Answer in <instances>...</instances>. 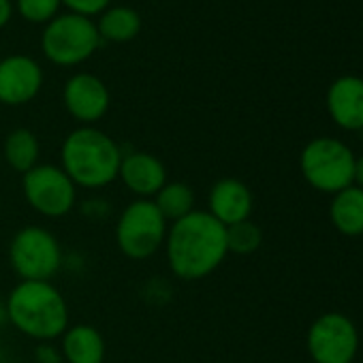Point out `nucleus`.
<instances>
[{
    "instance_id": "nucleus-2",
    "label": "nucleus",
    "mask_w": 363,
    "mask_h": 363,
    "mask_svg": "<svg viewBox=\"0 0 363 363\" xmlns=\"http://www.w3.org/2000/svg\"><path fill=\"white\" fill-rule=\"evenodd\" d=\"M62 162L73 184L99 189L118 177L122 156L120 147L105 133L96 128H77L62 145Z\"/></svg>"
},
{
    "instance_id": "nucleus-4",
    "label": "nucleus",
    "mask_w": 363,
    "mask_h": 363,
    "mask_svg": "<svg viewBox=\"0 0 363 363\" xmlns=\"http://www.w3.org/2000/svg\"><path fill=\"white\" fill-rule=\"evenodd\" d=\"M101 35L88 16L62 13L48 22L43 30V52L50 60L62 67L79 65L94 54Z\"/></svg>"
},
{
    "instance_id": "nucleus-18",
    "label": "nucleus",
    "mask_w": 363,
    "mask_h": 363,
    "mask_svg": "<svg viewBox=\"0 0 363 363\" xmlns=\"http://www.w3.org/2000/svg\"><path fill=\"white\" fill-rule=\"evenodd\" d=\"M5 158L16 171L28 173L30 169L37 167V158H39L37 137L28 128L13 130L5 141Z\"/></svg>"
},
{
    "instance_id": "nucleus-8",
    "label": "nucleus",
    "mask_w": 363,
    "mask_h": 363,
    "mask_svg": "<svg viewBox=\"0 0 363 363\" xmlns=\"http://www.w3.org/2000/svg\"><path fill=\"white\" fill-rule=\"evenodd\" d=\"M24 193L28 203L45 216H65L75 203V184L58 167H35L24 173Z\"/></svg>"
},
{
    "instance_id": "nucleus-17",
    "label": "nucleus",
    "mask_w": 363,
    "mask_h": 363,
    "mask_svg": "<svg viewBox=\"0 0 363 363\" xmlns=\"http://www.w3.org/2000/svg\"><path fill=\"white\" fill-rule=\"evenodd\" d=\"M96 28L109 41H130L141 28V18L130 7H111L101 16Z\"/></svg>"
},
{
    "instance_id": "nucleus-6",
    "label": "nucleus",
    "mask_w": 363,
    "mask_h": 363,
    "mask_svg": "<svg viewBox=\"0 0 363 363\" xmlns=\"http://www.w3.org/2000/svg\"><path fill=\"white\" fill-rule=\"evenodd\" d=\"M116 235L126 257L147 259L164 240V218L152 201H135L124 210Z\"/></svg>"
},
{
    "instance_id": "nucleus-20",
    "label": "nucleus",
    "mask_w": 363,
    "mask_h": 363,
    "mask_svg": "<svg viewBox=\"0 0 363 363\" xmlns=\"http://www.w3.org/2000/svg\"><path fill=\"white\" fill-rule=\"evenodd\" d=\"M225 231H227V250H233L238 255H250L261 246V229L250 220L229 225L225 227Z\"/></svg>"
},
{
    "instance_id": "nucleus-10",
    "label": "nucleus",
    "mask_w": 363,
    "mask_h": 363,
    "mask_svg": "<svg viewBox=\"0 0 363 363\" xmlns=\"http://www.w3.org/2000/svg\"><path fill=\"white\" fill-rule=\"evenodd\" d=\"M43 84V71L30 56H9L0 60V101L22 105L37 96Z\"/></svg>"
},
{
    "instance_id": "nucleus-9",
    "label": "nucleus",
    "mask_w": 363,
    "mask_h": 363,
    "mask_svg": "<svg viewBox=\"0 0 363 363\" xmlns=\"http://www.w3.org/2000/svg\"><path fill=\"white\" fill-rule=\"evenodd\" d=\"M357 342L354 325L342 314L320 316L308 333V348L316 363H350Z\"/></svg>"
},
{
    "instance_id": "nucleus-21",
    "label": "nucleus",
    "mask_w": 363,
    "mask_h": 363,
    "mask_svg": "<svg viewBox=\"0 0 363 363\" xmlns=\"http://www.w3.org/2000/svg\"><path fill=\"white\" fill-rule=\"evenodd\" d=\"M60 0H18L20 13L30 22H50L56 18Z\"/></svg>"
},
{
    "instance_id": "nucleus-3",
    "label": "nucleus",
    "mask_w": 363,
    "mask_h": 363,
    "mask_svg": "<svg viewBox=\"0 0 363 363\" xmlns=\"http://www.w3.org/2000/svg\"><path fill=\"white\" fill-rule=\"evenodd\" d=\"M7 310L11 323L37 340L60 335L69 323L67 303L50 282L24 280L13 289Z\"/></svg>"
},
{
    "instance_id": "nucleus-16",
    "label": "nucleus",
    "mask_w": 363,
    "mask_h": 363,
    "mask_svg": "<svg viewBox=\"0 0 363 363\" xmlns=\"http://www.w3.org/2000/svg\"><path fill=\"white\" fill-rule=\"evenodd\" d=\"M331 220L346 235L363 233V191L348 186L331 203Z\"/></svg>"
},
{
    "instance_id": "nucleus-5",
    "label": "nucleus",
    "mask_w": 363,
    "mask_h": 363,
    "mask_svg": "<svg viewBox=\"0 0 363 363\" xmlns=\"http://www.w3.org/2000/svg\"><path fill=\"white\" fill-rule=\"evenodd\" d=\"M301 171L314 189L340 193L352 184L354 158L344 143L323 137L306 145L301 154Z\"/></svg>"
},
{
    "instance_id": "nucleus-7",
    "label": "nucleus",
    "mask_w": 363,
    "mask_h": 363,
    "mask_svg": "<svg viewBox=\"0 0 363 363\" xmlns=\"http://www.w3.org/2000/svg\"><path fill=\"white\" fill-rule=\"evenodd\" d=\"M11 263L24 280L48 282V278L60 267V248L56 238L39 227L20 231L11 244Z\"/></svg>"
},
{
    "instance_id": "nucleus-14",
    "label": "nucleus",
    "mask_w": 363,
    "mask_h": 363,
    "mask_svg": "<svg viewBox=\"0 0 363 363\" xmlns=\"http://www.w3.org/2000/svg\"><path fill=\"white\" fill-rule=\"evenodd\" d=\"M120 175L124 179V184L141 197L156 195L164 186V167L162 162L145 152L130 154L122 160L120 164Z\"/></svg>"
},
{
    "instance_id": "nucleus-15",
    "label": "nucleus",
    "mask_w": 363,
    "mask_h": 363,
    "mask_svg": "<svg viewBox=\"0 0 363 363\" xmlns=\"http://www.w3.org/2000/svg\"><path fill=\"white\" fill-rule=\"evenodd\" d=\"M62 348L71 363H101L105 357L103 335L88 325H77L67 331Z\"/></svg>"
},
{
    "instance_id": "nucleus-24",
    "label": "nucleus",
    "mask_w": 363,
    "mask_h": 363,
    "mask_svg": "<svg viewBox=\"0 0 363 363\" xmlns=\"http://www.w3.org/2000/svg\"><path fill=\"white\" fill-rule=\"evenodd\" d=\"M354 179L359 182V189L363 191V156L354 160Z\"/></svg>"
},
{
    "instance_id": "nucleus-13",
    "label": "nucleus",
    "mask_w": 363,
    "mask_h": 363,
    "mask_svg": "<svg viewBox=\"0 0 363 363\" xmlns=\"http://www.w3.org/2000/svg\"><path fill=\"white\" fill-rule=\"evenodd\" d=\"M210 208L212 216L229 227L242 220H248L250 210H252V197L250 191L238 179H220L218 184L212 189L210 195Z\"/></svg>"
},
{
    "instance_id": "nucleus-22",
    "label": "nucleus",
    "mask_w": 363,
    "mask_h": 363,
    "mask_svg": "<svg viewBox=\"0 0 363 363\" xmlns=\"http://www.w3.org/2000/svg\"><path fill=\"white\" fill-rule=\"evenodd\" d=\"M67 7L73 9V13H79V16H94L99 11H103L109 0H60Z\"/></svg>"
},
{
    "instance_id": "nucleus-23",
    "label": "nucleus",
    "mask_w": 363,
    "mask_h": 363,
    "mask_svg": "<svg viewBox=\"0 0 363 363\" xmlns=\"http://www.w3.org/2000/svg\"><path fill=\"white\" fill-rule=\"evenodd\" d=\"M11 13H13L11 0H0V28L11 20Z\"/></svg>"
},
{
    "instance_id": "nucleus-1",
    "label": "nucleus",
    "mask_w": 363,
    "mask_h": 363,
    "mask_svg": "<svg viewBox=\"0 0 363 363\" xmlns=\"http://www.w3.org/2000/svg\"><path fill=\"white\" fill-rule=\"evenodd\" d=\"M227 255V231L212 214L191 212L177 220L167 240L171 269L184 280L212 274Z\"/></svg>"
},
{
    "instance_id": "nucleus-12",
    "label": "nucleus",
    "mask_w": 363,
    "mask_h": 363,
    "mask_svg": "<svg viewBox=\"0 0 363 363\" xmlns=\"http://www.w3.org/2000/svg\"><path fill=\"white\" fill-rule=\"evenodd\" d=\"M327 107L342 128H363V79L340 77L333 82L327 92Z\"/></svg>"
},
{
    "instance_id": "nucleus-19",
    "label": "nucleus",
    "mask_w": 363,
    "mask_h": 363,
    "mask_svg": "<svg viewBox=\"0 0 363 363\" xmlns=\"http://www.w3.org/2000/svg\"><path fill=\"white\" fill-rule=\"evenodd\" d=\"M193 191L182 184V182H175V184H164L158 193H156V208L162 214L164 220H182L184 216H189L193 212Z\"/></svg>"
},
{
    "instance_id": "nucleus-11",
    "label": "nucleus",
    "mask_w": 363,
    "mask_h": 363,
    "mask_svg": "<svg viewBox=\"0 0 363 363\" xmlns=\"http://www.w3.org/2000/svg\"><path fill=\"white\" fill-rule=\"evenodd\" d=\"M65 105L77 120L94 122L105 116L109 107V92L96 75L77 73L65 86Z\"/></svg>"
}]
</instances>
